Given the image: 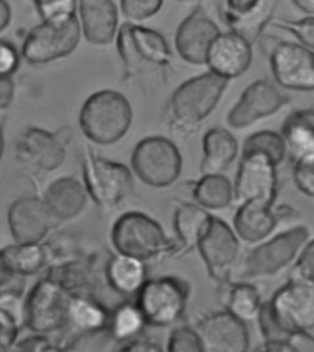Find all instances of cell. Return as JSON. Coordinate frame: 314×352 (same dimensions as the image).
Instances as JSON below:
<instances>
[{
    "label": "cell",
    "instance_id": "obj_1",
    "mask_svg": "<svg viewBox=\"0 0 314 352\" xmlns=\"http://www.w3.org/2000/svg\"><path fill=\"white\" fill-rule=\"evenodd\" d=\"M265 341L302 337L313 340L314 284L289 280L267 302L257 316Z\"/></svg>",
    "mask_w": 314,
    "mask_h": 352
},
{
    "label": "cell",
    "instance_id": "obj_2",
    "mask_svg": "<svg viewBox=\"0 0 314 352\" xmlns=\"http://www.w3.org/2000/svg\"><path fill=\"white\" fill-rule=\"evenodd\" d=\"M111 239L117 254L146 262L175 256V239L168 237L161 224L139 211H129L113 223Z\"/></svg>",
    "mask_w": 314,
    "mask_h": 352
},
{
    "label": "cell",
    "instance_id": "obj_3",
    "mask_svg": "<svg viewBox=\"0 0 314 352\" xmlns=\"http://www.w3.org/2000/svg\"><path fill=\"white\" fill-rule=\"evenodd\" d=\"M131 104L124 94L104 90L93 94L84 102L80 113L83 133L101 145L117 142L131 126Z\"/></svg>",
    "mask_w": 314,
    "mask_h": 352
},
{
    "label": "cell",
    "instance_id": "obj_4",
    "mask_svg": "<svg viewBox=\"0 0 314 352\" xmlns=\"http://www.w3.org/2000/svg\"><path fill=\"white\" fill-rule=\"evenodd\" d=\"M311 239L306 227L298 226L259 243L240 260V281L270 278L283 272Z\"/></svg>",
    "mask_w": 314,
    "mask_h": 352
},
{
    "label": "cell",
    "instance_id": "obj_5",
    "mask_svg": "<svg viewBox=\"0 0 314 352\" xmlns=\"http://www.w3.org/2000/svg\"><path fill=\"white\" fill-rule=\"evenodd\" d=\"M188 281L176 276L147 280L137 294V307L146 323L157 327L172 326L185 314L190 296Z\"/></svg>",
    "mask_w": 314,
    "mask_h": 352
},
{
    "label": "cell",
    "instance_id": "obj_6",
    "mask_svg": "<svg viewBox=\"0 0 314 352\" xmlns=\"http://www.w3.org/2000/svg\"><path fill=\"white\" fill-rule=\"evenodd\" d=\"M80 25L76 12L45 19L24 41L23 55L29 63L45 64L63 58L77 47Z\"/></svg>",
    "mask_w": 314,
    "mask_h": 352
},
{
    "label": "cell",
    "instance_id": "obj_7",
    "mask_svg": "<svg viewBox=\"0 0 314 352\" xmlns=\"http://www.w3.org/2000/svg\"><path fill=\"white\" fill-rule=\"evenodd\" d=\"M72 295L49 276L42 278L24 300V324L40 335L65 329Z\"/></svg>",
    "mask_w": 314,
    "mask_h": 352
},
{
    "label": "cell",
    "instance_id": "obj_8",
    "mask_svg": "<svg viewBox=\"0 0 314 352\" xmlns=\"http://www.w3.org/2000/svg\"><path fill=\"white\" fill-rule=\"evenodd\" d=\"M131 164L140 181L155 188L172 185L183 169V158L177 146L161 136L140 140L133 151Z\"/></svg>",
    "mask_w": 314,
    "mask_h": 352
},
{
    "label": "cell",
    "instance_id": "obj_9",
    "mask_svg": "<svg viewBox=\"0 0 314 352\" xmlns=\"http://www.w3.org/2000/svg\"><path fill=\"white\" fill-rule=\"evenodd\" d=\"M228 83L208 72L181 84L170 98V113L176 123L191 127L207 118L218 104Z\"/></svg>",
    "mask_w": 314,
    "mask_h": 352
},
{
    "label": "cell",
    "instance_id": "obj_10",
    "mask_svg": "<svg viewBox=\"0 0 314 352\" xmlns=\"http://www.w3.org/2000/svg\"><path fill=\"white\" fill-rule=\"evenodd\" d=\"M119 56L129 72L170 66L172 52L164 35L155 30L126 23L117 36Z\"/></svg>",
    "mask_w": 314,
    "mask_h": 352
},
{
    "label": "cell",
    "instance_id": "obj_11",
    "mask_svg": "<svg viewBox=\"0 0 314 352\" xmlns=\"http://www.w3.org/2000/svg\"><path fill=\"white\" fill-rule=\"evenodd\" d=\"M82 170L87 193L102 208H115L131 193L134 180L126 165L89 153Z\"/></svg>",
    "mask_w": 314,
    "mask_h": 352
},
{
    "label": "cell",
    "instance_id": "obj_12",
    "mask_svg": "<svg viewBox=\"0 0 314 352\" xmlns=\"http://www.w3.org/2000/svg\"><path fill=\"white\" fill-rule=\"evenodd\" d=\"M242 154L234 186V199L239 205L257 202L273 207L278 194L277 165L259 151Z\"/></svg>",
    "mask_w": 314,
    "mask_h": 352
},
{
    "label": "cell",
    "instance_id": "obj_13",
    "mask_svg": "<svg viewBox=\"0 0 314 352\" xmlns=\"http://www.w3.org/2000/svg\"><path fill=\"white\" fill-rule=\"evenodd\" d=\"M197 249L214 280L221 285L231 283L235 265L240 257V243L228 223L213 216Z\"/></svg>",
    "mask_w": 314,
    "mask_h": 352
},
{
    "label": "cell",
    "instance_id": "obj_14",
    "mask_svg": "<svg viewBox=\"0 0 314 352\" xmlns=\"http://www.w3.org/2000/svg\"><path fill=\"white\" fill-rule=\"evenodd\" d=\"M265 54L269 56L273 75L280 86L293 91H313V50L300 43L276 39Z\"/></svg>",
    "mask_w": 314,
    "mask_h": 352
},
{
    "label": "cell",
    "instance_id": "obj_15",
    "mask_svg": "<svg viewBox=\"0 0 314 352\" xmlns=\"http://www.w3.org/2000/svg\"><path fill=\"white\" fill-rule=\"evenodd\" d=\"M289 102L288 97L274 83L265 80H256L243 91L227 119L234 129H245L259 119L274 115Z\"/></svg>",
    "mask_w": 314,
    "mask_h": 352
},
{
    "label": "cell",
    "instance_id": "obj_16",
    "mask_svg": "<svg viewBox=\"0 0 314 352\" xmlns=\"http://www.w3.org/2000/svg\"><path fill=\"white\" fill-rule=\"evenodd\" d=\"M276 2L267 0H228L219 2L218 12L232 32L253 45L275 12Z\"/></svg>",
    "mask_w": 314,
    "mask_h": 352
},
{
    "label": "cell",
    "instance_id": "obj_17",
    "mask_svg": "<svg viewBox=\"0 0 314 352\" xmlns=\"http://www.w3.org/2000/svg\"><path fill=\"white\" fill-rule=\"evenodd\" d=\"M204 352H248L245 324L227 311L205 316L196 329Z\"/></svg>",
    "mask_w": 314,
    "mask_h": 352
},
{
    "label": "cell",
    "instance_id": "obj_18",
    "mask_svg": "<svg viewBox=\"0 0 314 352\" xmlns=\"http://www.w3.org/2000/svg\"><path fill=\"white\" fill-rule=\"evenodd\" d=\"M56 221L43 199L35 197L18 199L8 213L10 232L19 243L42 242Z\"/></svg>",
    "mask_w": 314,
    "mask_h": 352
},
{
    "label": "cell",
    "instance_id": "obj_19",
    "mask_svg": "<svg viewBox=\"0 0 314 352\" xmlns=\"http://www.w3.org/2000/svg\"><path fill=\"white\" fill-rule=\"evenodd\" d=\"M221 34L218 24L199 5L178 27L176 50L188 63L205 65L208 48Z\"/></svg>",
    "mask_w": 314,
    "mask_h": 352
},
{
    "label": "cell",
    "instance_id": "obj_20",
    "mask_svg": "<svg viewBox=\"0 0 314 352\" xmlns=\"http://www.w3.org/2000/svg\"><path fill=\"white\" fill-rule=\"evenodd\" d=\"M65 140L37 127L24 130L16 142V155L24 164L43 170L58 169L66 158Z\"/></svg>",
    "mask_w": 314,
    "mask_h": 352
},
{
    "label": "cell",
    "instance_id": "obj_21",
    "mask_svg": "<svg viewBox=\"0 0 314 352\" xmlns=\"http://www.w3.org/2000/svg\"><path fill=\"white\" fill-rule=\"evenodd\" d=\"M253 60L251 45L234 32H221L211 43L205 63L219 78L229 80L247 72Z\"/></svg>",
    "mask_w": 314,
    "mask_h": 352
},
{
    "label": "cell",
    "instance_id": "obj_22",
    "mask_svg": "<svg viewBox=\"0 0 314 352\" xmlns=\"http://www.w3.org/2000/svg\"><path fill=\"white\" fill-rule=\"evenodd\" d=\"M80 12L84 36L93 45H108L115 36L118 12L110 0L80 1Z\"/></svg>",
    "mask_w": 314,
    "mask_h": 352
},
{
    "label": "cell",
    "instance_id": "obj_23",
    "mask_svg": "<svg viewBox=\"0 0 314 352\" xmlns=\"http://www.w3.org/2000/svg\"><path fill=\"white\" fill-rule=\"evenodd\" d=\"M234 218V232L246 243H260L278 226L273 207L257 202L239 205Z\"/></svg>",
    "mask_w": 314,
    "mask_h": 352
},
{
    "label": "cell",
    "instance_id": "obj_24",
    "mask_svg": "<svg viewBox=\"0 0 314 352\" xmlns=\"http://www.w3.org/2000/svg\"><path fill=\"white\" fill-rule=\"evenodd\" d=\"M212 217L199 205L182 202L176 206L173 214V229L177 236V239L175 240V256H181L197 248Z\"/></svg>",
    "mask_w": 314,
    "mask_h": 352
},
{
    "label": "cell",
    "instance_id": "obj_25",
    "mask_svg": "<svg viewBox=\"0 0 314 352\" xmlns=\"http://www.w3.org/2000/svg\"><path fill=\"white\" fill-rule=\"evenodd\" d=\"M51 264L47 243H19L0 250V267L17 277L32 276Z\"/></svg>",
    "mask_w": 314,
    "mask_h": 352
},
{
    "label": "cell",
    "instance_id": "obj_26",
    "mask_svg": "<svg viewBox=\"0 0 314 352\" xmlns=\"http://www.w3.org/2000/svg\"><path fill=\"white\" fill-rule=\"evenodd\" d=\"M88 193L85 186L73 177H63L55 181L47 188L45 201L54 218H75L85 208Z\"/></svg>",
    "mask_w": 314,
    "mask_h": 352
},
{
    "label": "cell",
    "instance_id": "obj_27",
    "mask_svg": "<svg viewBox=\"0 0 314 352\" xmlns=\"http://www.w3.org/2000/svg\"><path fill=\"white\" fill-rule=\"evenodd\" d=\"M203 151L202 175H218L236 159L239 144L229 130L213 127L203 137Z\"/></svg>",
    "mask_w": 314,
    "mask_h": 352
},
{
    "label": "cell",
    "instance_id": "obj_28",
    "mask_svg": "<svg viewBox=\"0 0 314 352\" xmlns=\"http://www.w3.org/2000/svg\"><path fill=\"white\" fill-rule=\"evenodd\" d=\"M106 278L113 291L124 296H132L139 294L147 281V269L144 262L116 254L108 262Z\"/></svg>",
    "mask_w": 314,
    "mask_h": 352
},
{
    "label": "cell",
    "instance_id": "obj_29",
    "mask_svg": "<svg viewBox=\"0 0 314 352\" xmlns=\"http://www.w3.org/2000/svg\"><path fill=\"white\" fill-rule=\"evenodd\" d=\"M282 136L295 158L314 153L313 109L298 110L284 121Z\"/></svg>",
    "mask_w": 314,
    "mask_h": 352
},
{
    "label": "cell",
    "instance_id": "obj_30",
    "mask_svg": "<svg viewBox=\"0 0 314 352\" xmlns=\"http://www.w3.org/2000/svg\"><path fill=\"white\" fill-rule=\"evenodd\" d=\"M224 285H226V291L224 289L223 300L227 312L245 324L256 320L262 303L258 289L248 281L229 283Z\"/></svg>",
    "mask_w": 314,
    "mask_h": 352
},
{
    "label": "cell",
    "instance_id": "obj_31",
    "mask_svg": "<svg viewBox=\"0 0 314 352\" xmlns=\"http://www.w3.org/2000/svg\"><path fill=\"white\" fill-rule=\"evenodd\" d=\"M110 313L97 300L73 294L69 303V322L82 332H97L108 327Z\"/></svg>",
    "mask_w": 314,
    "mask_h": 352
},
{
    "label": "cell",
    "instance_id": "obj_32",
    "mask_svg": "<svg viewBox=\"0 0 314 352\" xmlns=\"http://www.w3.org/2000/svg\"><path fill=\"white\" fill-rule=\"evenodd\" d=\"M23 294H8L0 297V352L14 348L24 324Z\"/></svg>",
    "mask_w": 314,
    "mask_h": 352
},
{
    "label": "cell",
    "instance_id": "obj_33",
    "mask_svg": "<svg viewBox=\"0 0 314 352\" xmlns=\"http://www.w3.org/2000/svg\"><path fill=\"white\" fill-rule=\"evenodd\" d=\"M193 197L197 204L208 210H221L234 199V186L228 177L221 175H203L194 185Z\"/></svg>",
    "mask_w": 314,
    "mask_h": 352
},
{
    "label": "cell",
    "instance_id": "obj_34",
    "mask_svg": "<svg viewBox=\"0 0 314 352\" xmlns=\"http://www.w3.org/2000/svg\"><path fill=\"white\" fill-rule=\"evenodd\" d=\"M147 326L136 303L126 302L110 314L108 329L115 340L127 342L140 337Z\"/></svg>",
    "mask_w": 314,
    "mask_h": 352
},
{
    "label": "cell",
    "instance_id": "obj_35",
    "mask_svg": "<svg viewBox=\"0 0 314 352\" xmlns=\"http://www.w3.org/2000/svg\"><path fill=\"white\" fill-rule=\"evenodd\" d=\"M287 146L282 136L271 130L251 134L243 143V151H259L267 154L278 166L285 159Z\"/></svg>",
    "mask_w": 314,
    "mask_h": 352
},
{
    "label": "cell",
    "instance_id": "obj_36",
    "mask_svg": "<svg viewBox=\"0 0 314 352\" xmlns=\"http://www.w3.org/2000/svg\"><path fill=\"white\" fill-rule=\"evenodd\" d=\"M167 352H204L196 329L179 326L172 329L167 343Z\"/></svg>",
    "mask_w": 314,
    "mask_h": 352
},
{
    "label": "cell",
    "instance_id": "obj_37",
    "mask_svg": "<svg viewBox=\"0 0 314 352\" xmlns=\"http://www.w3.org/2000/svg\"><path fill=\"white\" fill-rule=\"evenodd\" d=\"M294 182L300 192L313 197L314 195V153L296 159L293 170Z\"/></svg>",
    "mask_w": 314,
    "mask_h": 352
},
{
    "label": "cell",
    "instance_id": "obj_38",
    "mask_svg": "<svg viewBox=\"0 0 314 352\" xmlns=\"http://www.w3.org/2000/svg\"><path fill=\"white\" fill-rule=\"evenodd\" d=\"M289 280L314 284V242L311 239L300 251Z\"/></svg>",
    "mask_w": 314,
    "mask_h": 352
},
{
    "label": "cell",
    "instance_id": "obj_39",
    "mask_svg": "<svg viewBox=\"0 0 314 352\" xmlns=\"http://www.w3.org/2000/svg\"><path fill=\"white\" fill-rule=\"evenodd\" d=\"M273 26L289 32L300 41V45H304L309 50H313L314 47V18L310 16L302 21H289L273 23Z\"/></svg>",
    "mask_w": 314,
    "mask_h": 352
},
{
    "label": "cell",
    "instance_id": "obj_40",
    "mask_svg": "<svg viewBox=\"0 0 314 352\" xmlns=\"http://www.w3.org/2000/svg\"><path fill=\"white\" fill-rule=\"evenodd\" d=\"M164 2L159 0L150 1H133L124 0L121 2L124 15L131 21H142L153 17L161 10Z\"/></svg>",
    "mask_w": 314,
    "mask_h": 352
},
{
    "label": "cell",
    "instance_id": "obj_41",
    "mask_svg": "<svg viewBox=\"0 0 314 352\" xmlns=\"http://www.w3.org/2000/svg\"><path fill=\"white\" fill-rule=\"evenodd\" d=\"M17 352H64L43 335L27 338L17 345Z\"/></svg>",
    "mask_w": 314,
    "mask_h": 352
},
{
    "label": "cell",
    "instance_id": "obj_42",
    "mask_svg": "<svg viewBox=\"0 0 314 352\" xmlns=\"http://www.w3.org/2000/svg\"><path fill=\"white\" fill-rule=\"evenodd\" d=\"M36 8L41 16L45 19L53 16L64 14V13L76 12V2L71 0L66 1H36Z\"/></svg>",
    "mask_w": 314,
    "mask_h": 352
},
{
    "label": "cell",
    "instance_id": "obj_43",
    "mask_svg": "<svg viewBox=\"0 0 314 352\" xmlns=\"http://www.w3.org/2000/svg\"><path fill=\"white\" fill-rule=\"evenodd\" d=\"M19 58L15 48L0 41V77H9L17 69Z\"/></svg>",
    "mask_w": 314,
    "mask_h": 352
},
{
    "label": "cell",
    "instance_id": "obj_44",
    "mask_svg": "<svg viewBox=\"0 0 314 352\" xmlns=\"http://www.w3.org/2000/svg\"><path fill=\"white\" fill-rule=\"evenodd\" d=\"M118 352H164V349L153 338L139 337L127 341Z\"/></svg>",
    "mask_w": 314,
    "mask_h": 352
},
{
    "label": "cell",
    "instance_id": "obj_45",
    "mask_svg": "<svg viewBox=\"0 0 314 352\" xmlns=\"http://www.w3.org/2000/svg\"><path fill=\"white\" fill-rule=\"evenodd\" d=\"M24 283L21 278L10 274L0 267V297L8 294H23Z\"/></svg>",
    "mask_w": 314,
    "mask_h": 352
},
{
    "label": "cell",
    "instance_id": "obj_46",
    "mask_svg": "<svg viewBox=\"0 0 314 352\" xmlns=\"http://www.w3.org/2000/svg\"><path fill=\"white\" fill-rule=\"evenodd\" d=\"M14 83L10 77H0V109L7 108L14 96Z\"/></svg>",
    "mask_w": 314,
    "mask_h": 352
},
{
    "label": "cell",
    "instance_id": "obj_47",
    "mask_svg": "<svg viewBox=\"0 0 314 352\" xmlns=\"http://www.w3.org/2000/svg\"><path fill=\"white\" fill-rule=\"evenodd\" d=\"M254 352H299L291 345V342L286 341H265Z\"/></svg>",
    "mask_w": 314,
    "mask_h": 352
},
{
    "label": "cell",
    "instance_id": "obj_48",
    "mask_svg": "<svg viewBox=\"0 0 314 352\" xmlns=\"http://www.w3.org/2000/svg\"><path fill=\"white\" fill-rule=\"evenodd\" d=\"M10 16L12 12H10L9 4L0 0V32L3 31L9 25Z\"/></svg>",
    "mask_w": 314,
    "mask_h": 352
},
{
    "label": "cell",
    "instance_id": "obj_49",
    "mask_svg": "<svg viewBox=\"0 0 314 352\" xmlns=\"http://www.w3.org/2000/svg\"><path fill=\"white\" fill-rule=\"evenodd\" d=\"M293 4L296 5L303 12L308 13L313 16L314 13V0H298L294 1Z\"/></svg>",
    "mask_w": 314,
    "mask_h": 352
},
{
    "label": "cell",
    "instance_id": "obj_50",
    "mask_svg": "<svg viewBox=\"0 0 314 352\" xmlns=\"http://www.w3.org/2000/svg\"><path fill=\"white\" fill-rule=\"evenodd\" d=\"M3 126H4L3 121H2V119L0 118V158H1L2 151H3V146H4Z\"/></svg>",
    "mask_w": 314,
    "mask_h": 352
}]
</instances>
